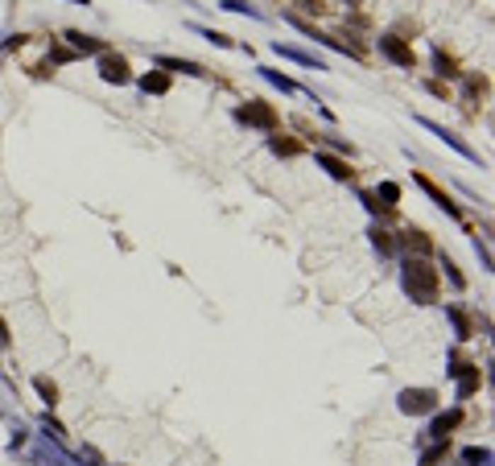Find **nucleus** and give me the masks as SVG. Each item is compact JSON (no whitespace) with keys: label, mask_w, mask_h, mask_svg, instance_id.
<instances>
[{"label":"nucleus","mask_w":495,"mask_h":466,"mask_svg":"<svg viewBox=\"0 0 495 466\" xmlns=\"http://www.w3.org/2000/svg\"><path fill=\"white\" fill-rule=\"evenodd\" d=\"M4 339H8V326H4V318H0V343H4Z\"/></svg>","instance_id":"obj_17"},{"label":"nucleus","mask_w":495,"mask_h":466,"mask_svg":"<svg viewBox=\"0 0 495 466\" xmlns=\"http://www.w3.org/2000/svg\"><path fill=\"white\" fill-rule=\"evenodd\" d=\"M380 198H384V206H397V198H401V186H397V182H384V186H380Z\"/></svg>","instance_id":"obj_12"},{"label":"nucleus","mask_w":495,"mask_h":466,"mask_svg":"<svg viewBox=\"0 0 495 466\" xmlns=\"http://www.w3.org/2000/svg\"><path fill=\"white\" fill-rule=\"evenodd\" d=\"M438 269L425 260V256H417V260H409L404 264V289L413 293V301H421V305H429V301H438Z\"/></svg>","instance_id":"obj_1"},{"label":"nucleus","mask_w":495,"mask_h":466,"mask_svg":"<svg viewBox=\"0 0 495 466\" xmlns=\"http://www.w3.org/2000/svg\"><path fill=\"white\" fill-rule=\"evenodd\" d=\"M454 425H458V413H450V417H442L438 425H433V433H438V438H446V429H454Z\"/></svg>","instance_id":"obj_15"},{"label":"nucleus","mask_w":495,"mask_h":466,"mask_svg":"<svg viewBox=\"0 0 495 466\" xmlns=\"http://www.w3.org/2000/svg\"><path fill=\"white\" fill-rule=\"evenodd\" d=\"M297 4H302L306 13H314V17H318V13H326V4H322V0H297Z\"/></svg>","instance_id":"obj_16"},{"label":"nucleus","mask_w":495,"mask_h":466,"mask_svg":"<svg viewBox=\"0 0 495 466\" xmlns=\"http://www.w3.org/2000/svg\"><path fill=\"white\" fill-rule=\"evenodd\" d=\"M404 244H409V247H417L421 256H425V252H429V247H433V244H429V240H425V231H409V235H404Z\"/></svg>","instance_id":"obj_13"},{"label":"nucleus","mask_w":495,"mask_h":466,"mask_svg":"<svg viewBox=\"0 0 495 466\" xmlns=\"http://www.w3.org/2000/svg\"><path fill=\"white\" fill-rule=\"evenodd\" d=\"M273 148L285 153V157H297V153H302V145H297V141H289V136H273Z\"/></svg>","instance_id":"obj_11"},{"label":"nucleus","mask_w":495,"mask_h":466,"mask_svg":"<svg viewBox=\"0 0 495 466\" xmlns=\"http://www.w3.org/2000/svg\"><path fill=\"white\" fill-rule=\"evenodd\" d=\"M417 182H421L425 190H429V198H433V202H438L442 211H450V215H458V206H454V198H450L446 190H442V186L433 182V177H425V173H417Z\"/></svg>","instance_id":"obj_6"},{"label":"nucleus","mask_w":495,"mask_h":466,"mask_svg":"<svg viewBox=\"0 0 495 466\" xmlns=\"http://www.w3.org/2000/svg\"><path fill=\"white\" fill-rule=\"evenodd\" d=\"M99 74H103V83H128V78H132L124 54H103V58H99Z\"/></svg>","instance_id":"obj_3"},{"label":"nucleus","mask_w":495,"mask_h":466,"mask_svg":"<svg viewBox=\"0 0 495 466\" xmlns=\"http://www.w3.org/2000/svg\"><path fill=\"white\" fill-rule=\"evenodd\" d=\"M161 66L165 71H186V74H207L198 62H178V58H161Z\"/></svg>","instance_id":"obj_10"},{"label":"nucleus","mask_w":495,"mask_h":466,"mask_svg":"<svg viewBox=\"0 0 495 466\" xmlns=\"http://www.w3.org/2000/svg\"><path fill=\"white\" fill-rule=\"evenodd\" d=\"M380 49H384L397 66H413V62H417V58H413V49L404 46L401 37H392V33H388V37H380Z\"/></svg>","instance_id":"obj_5"},{"label":"nucleus","mask_w":495,"mask_h":466,"mask_svg":"<svg viewBox=\"0 0 495 466\" xmlns=\"http://www.w3.org/2000/svg\"><path fill=\"white\" fill-rule=\"evenodd\" d=\"M38 392L46 396V404H54V400H58V388H54V380H46V375H38Z\"/></svg>","instance_id":"obj_14"},{"label":"nucleus","mask_w":495,"mask_h":466,"mask_svg":"<svg viewBox=\"0 0 495 466\" xmlns=\"http://www.w3.org/2000/svg\"><path fill=\"white\" fill-rule=\"evenodd\" d=\"M141 87H144V91H153V95H165V91H169V74H165V71H149L141 78Z\"/></svg>","instance_id":"obj_7"},{"label":"nucleus","mask_w":495,"mask_h":466,"mask_svg":"<svg viewBox=\"0 0 495 466\" xmlns=\"http://www.w3.org/2000/svg\"><path fill=\"white\" fill-rule=\"evenodd\" d=\"M322 165H326L334 177H343V182H351V177H355V170L347 165V161H338V157H322Z\"/></svg>","instance_id":"obj_9"},{"label":"nucleus","mask_w":495,"mask_h":466,"mask_svg":"<svg viewBox=\"0 0 495 466\" xmlns=\"http://www.w3.org/2000/svg\"><path fill=\"white\" fill-rule=\"evenodd\" d=\"M67 42H71L74 49H79V54H99V49H103V42H95V37H87V33H67Z\"/></svg>","instance_id":"obj_8"},{"label":"nucleus","mask_w":495,"mask_h":466,"mask_svg":"<svg viewBox=\"0 0 495 466\" xmlns=\"http://www.w3.org/2000/svg\"><path fill=\"white\" fill-rule=\"evenodd\" d=\"M433 409H438V392H429V388L401 392V413H409V417H421V413H433Z\"/></svg>","instance_id":"obj_2"},{"label":"nucleus","mask_w":495,"mask_h":466,"mask_svg":"<svg viewBox=\"0 0 495 466\" xmlns=\"http://www.w3.org/2000/svg\"><path fill=\"white\" fill-rule=\"evenodd\" d=\"M239 120L244 124H256V128H277V112H273V107H268V103H244V107H239Z\"/></svg>","instance_id":"obj_4"}]
</instances>
